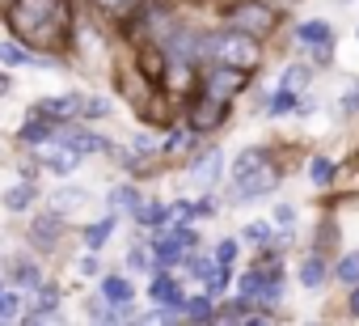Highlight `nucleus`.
<instances>
[{"label":"nucleus","instance_id":"473e14b6","mask_svg":"<svg viewBox=\"0 0 359 326\" xmlns=\"http://www.w3.org/2000/svg\"><path fill=\"white\" fill-rule=\"evenodd\" d=\"M220 318H224V322H237V318H245V301H241V305H229Z\"/></svg>","mask_w":359,"mask_h":326},{"label":"nucleus","instance_id":"cd10ccee","mask_svg":"<svg viewBox=\"0 0 359 326\" xmlns=\"http://www.w3.org/2000/svg\"><path fill=\"white\" fill-rule=\"evenodd\" d=\"M114 204H118V208H135V204H140V195H135L131 187H118V191H114Z\"/></svg>","mask_w":359,"mask_h":326},{"label":"nucleus","instance_id":"393cba45","mask_svg":"<svg viewBox=\"0 0 359 326\" xmlns=\"http://www.w3.org/2000/svg\"><path fill=\"white\" fill-rule=\"evenodd\" d=\"M51 136H55V131H51V127H43V123H39V127L30 123V127L22 131V140H26V144H43V140H51Z\"/></svg>","mask_w":359,"mask_h":326},{"label":"nucleus","instance_id":"dca6fc26","mask_svg":"<svg viewBox=\"0 0 359 326\" xmlns=\"http://www.w3.org/2000/svg\"><path fill=\"white\" fill-rule=\"evenodd\" d=\"M334 275H338L342 284H359V250H355V254H342L338 267H334Z\"/></svg>","mask_w":359,"mask_h":326},{"label":"nucleus","instance_id":"b1692460","mask_svg":"<svg viewBox=\"0 0 359 326\" xmlns=\"http://www.w3.org/2000/svg\"><path fill=\"white\" fill-rule=\"evenodd\" d=\"M51 229H55V221H39V225H34V242H43V250L55 246V233H51Z\"/></svg>","mask_w":359,"mask_h":326},{"label":"nucleus","instance_id":"c9c22d12","mask_svg":"<svg viewBox=\"0 0 359 326\" xmlns=\"http://www.w3.org/2000/svg\"><path fill=\"white\" fill-rule=\"evenodd\" d=\"M102 5H118V0H102Z\"/></svg>","mask_w":359,"mask_h":326},{"label":"nucleus","instance_id":"f3484780","mask_svg":"<svg viewBox=\"0 0 359 326\" xmlns=\"http://www.w3.org/2000/svg\"><path fill=\"white\" fill-rule=\"evenodd\" d=\"M85 200H89V195H85L81 187H64V191L55 195V208H60V212H76V208H81Z\"/></svg>","mask_w":359,"mask_h":326},{"label":"nucleus","instance_id":"0eeeda50","mask_svg":"<svg viewBox=\"0 0 359 326\" xmlns=\"http://www.w3.org/2000/svg\"><path fill=\"white\" fill-rule=\"evenodd\" d=\"M55 140H60V144H68L72 152H102V148H110V140L89 136V131H55Z\"/></svg>","mask_w":359,"mask_h":326},{"label":"nucleus","instance_id":"c85d7f7f","mask_svg":"<svg viewBox=\"0 0 359 326\" xmlns=\"http://www.w3.org/2000/svg\"><path fill=\"white\" fill-rule=\"evenodd\" d=\"M13 275H18L22 284H39V271H34L30 263H18V267H13Z\"/></svg>","mask_w":359,"mask_h":326},{"label":"nucleus","instance_id":"bb28decb","mask_svg":"<svg viewBox=\"0 0 359 326\" xmlns=\"http://www.w3.org/2000/svg\"><path fill=\"white\" fill-rule=\"evenodd\" d=\"M313 178H317V183H330V178H334V161L313 157Z\"/></svg>","mask_w":359,"mask_h":326},{"label":"nucleus","instance_id":"9b49d317","mask_svg":"<svg viewBox=\"0 0 359 326\" xmlns=\"http://www.w3.org/2000/svg\"><path fill=\"white\" fill-rule=\"evenodd\" d=\"M85 102L81 98H51V102H39V115H51V119H68V115H81Z\"/></svg>","mask_w":359,"mask_h":326},{"label":"nucleus","instance_id":"6ab92c4d","mask_svg":"<svg viewBox=\"0 0 359 326\" xmlns=\"http://www.w3.org/2000/svg\"><path fill=\"white\" fill-rule=\"evenodd\" d=\"M182 309L195 318V322H203V318H212V301L208 296H191V301H182Z\"/></svg>","mask_w":359,"mask_h":326},{"label":"nucleus","instance_id":"5701e85b","mask_svg":"<svg viewBox=\"0 0 359 326\" xmlns=\"http://www.w3.org/2000/svg\"><path fill=\"white\" fill-rule=\"evenodd\" d=\"M51 313H55V292H51V288H47V292H43V296H39V301H34V313H30V318H34V322H39V318H51Z\"/></svg>","mask_w":359,"mask_h":326},{"label":"nucleus","instance_id":"f257e3e1","mask_svg":"<svg viewBox=\"0 0 359 326\" xmlns=\"http://www.w3.org/2000/svg\"><path fill=\"white\" fill-rule=\"evenodd\" d=\"M233 183H237V195L241 200H258L266 191H275L279 183V170L271 166V157L262 148H245L237 157V166H233Z\"/></svg>","mask_w":359,"mask_h":326},{"label":"nucleus","instance_id":"f704fd0d","mask_svg":"<svg viewBox=\"0 0 359 326\" xmlns=\"http://www.w3.org/2000/svg\"><path fill=\"white\" fill-rule=\"evenodd\" d=\"M351 313L359 318V288H355V296H351Z\"/></svg>","mask_w":359,"mask_h":326},{"label":"nucleus","instance_id":"aec40b11","mask_svg":"<svg viewBox=\"0 0 359 326\" xmlns=\"http://www.w3.org/2000/svg\"><path fill=\"white\" fill-rule=\"evenodd\" d=\"M292 106H296V93H292V89H279V93L271 98V106H266V110H271V115H287Z\"/></svg>","mask_w":359,"mask_h":326},{"label":"nucleus","instance_id":"2f4dec72","mask_svg":"<svg viewBox=\"0 0 359 326\" xmlns=\"http://www.w3.org/2000/svg\"><path fill=\"white\" fill-rule=\"evenodd\" d=\"M216 259H220V263H233V259H237V242H220Z\"/></svg>","mask_w":359,"mask_h":326},{"label":"nucleus","instance_id":"20e7f679","mask_svg":"<svg viewBox=\"0 0 359 326\" xmlns=\"http://www.w3.org/2000/svg\"><path fill=\"white\" fill-rule=\"evenodd\" d=\"M279 284H283L279 267L250 271V275L241 280V296H245V301H279Z\"/></svg>","mask_w":359,"mask_h":326},{"label":"nucleus","instance_id":"412c9836","mask_svg":"<svg viewBox=\"0 0 359 326\" xmlns=\"http://www.w3.org/2000/svg\"><path fill=\"white\" fill-rule=\"evenodd\" d=\"M0 64H34L22 47H13V43H0Z\"/></svg>","mask_w":359,"mask_h":326},{"label":"nucleus","instance_id":"1a4fd4ad","mask_svg":"<svg viewBox=\"0 0 359 326\" xmlns=\"http://www.w3.org/2000/svg\"><path fill=\"white\" fill-rule=\"evenodd\" d=\"M233 22L241 26V30H271V9H262V5H241L237 13H233Z\"/></svg>","mask_w":359,"mask_h":326},{"label":"nucleus","instance_id":"4468645a","mask_svg":"<svg viewBox=\"0 0 359 326\" xmlns=\"http://www.w3.org/2000/svg\"><path fill=\"white\" fill-rule=\"evenodd\" d=\"M321 280H325V263H321L317 254H309V259L300 263V284H304V288H317Z\"/></svg>","mask_w":359,"mask_h":326},{"label":"nucleus","instance_id":"7ed1b4c3","mask_svg":"<svg viewBox=\"0 0 359 326\" xmlns=\"http://www.w3.org/2000/svg\"><path fill=\"white\" fill-rule=\"evenodd\" d=\"M60 0H18L13 26L26 34H55L60 30Z\"/></svg>","mask_w":359,"mask_h":326},{"label":"nucleus","instance_id":"a878e982","mask_svg":"<svg viewBox=\"0 0 359 326\" xmlns=\"http://www.w3.org/2000/svg\"><path fill=\"white\" fill-rule=\"evenodd\" d=\"M245 242L266 246V242H271V225H262V221H258V225H250V229H245Z\"/></svg>","mask_w":359,"mask_h":326},{"label":"nucleus","instance_id":"39448f33","mask_svg":"<svg viewBox=\"0 0 359 326\" xmlns=\"http://www.w3.org/2000/svg\"><path fill=\"white\" fill-rule=\"evenodd\" d=\"M241 81H245V68H224V64H216V68L208 72V98H224V93L241 89Z\"/></svg>","mask_w":359,"mask_h":326},{"label":"nucleus","instance_id":"9d476101","mask_svg":"<svg viewBox=\"0 0 359 326\" xmlns=\"http://www.w3.org/2000/svg\"><path fill=\"white\" fill-rule=\"evenodd\" d=\"M152 296L161 301V305H169V309H182V288H177V280H169V275H156V284H152Z\"/></svg>","mask_w":359,"mask_h":326},{"label":"nucleus","instance_id":"ddd939ff","mask_svg":"<svg viewBox=\"0 0 359 326\" xmlns=\"http://www.w3.org/2000/svg\"><path fill=\"white\" fill-rule=\"evenodd\" d=\"M114 233V216H106V221H93L89 229H85V246L89 250H97V246H106V237Z\"/></svg>","mask_w":359,"mask_h":326},{"label":"nucleus","instance_id":"f8f14e48","mask_svg":"<svg viewBox=\"0 0 359 326\" xmlns=\"http://www.w3.org/2000/svg\"><path fill=\"white\" fill-rule=\"evenodd\" d=\"M300 43L325 51V43H330V26H325V22H304V26H300Z\"/></svg>","mask_w":359,"mask_h":326},{"label":"nucleus","instance_id":"72a5a7b5","mask_svg":"<svg viewBox=\"0 0 359 326\" xmlns=\"http://www.w3.org/2000/svg\"><path fill=\"white\" fill-rule=\"evenodd\" d=\"M127 263H131V267H144V263H148V254H144V250H131V254H127Z\"/></svg>","mask_w":359,"mask_h":326},{"label":"nucleus","instance_id":"4be33fe9","mask_svg":"<svg viewBox=\"0 0 359 326\" xmlns=\"http://www.w3.org/2000/svg\"><path fill=\"white\" fill-rule=\"evenodd\" d=\"M135 221L156 225V221H165V208H156V204H135Z\"/></svg>","mask_w":359,"mask_h":326},{"label":"nucleus","instance_id":"2eb2a0df","mask_svg":"<svg viewBox=\"0 0 359 326\" xmlns=\"http://www.w3.org/2000/svg\"><path fill=\"white\" fill-rule=\"evenodd\" d=\"M102 296L114 301V305H123V301H131V284L118 280V275H110V280H102Z\"/></svg>","mask_w":359,"mask_h":326},{"label":"nucleus","instance_id":"423d86ee","mask_svg":"<svg viewBox=\"0 0 359 326\" xmlns=\"http://www.w3.org/2000/svg\"><path fill=\"white\" fill-rule=\"evenodd\" d=\"M76 157H81V152H72V148H68V144H60L55 136H51V140H43V161H47V166H51L55 174L76 170Z\"/></svg>","mask_w":359,"mask_h":326},{"label":"nucleus","instance_id":"7c9ffc66","mask_svg":"<svg viewBox=\"0 0 359 326\" xmlns=\"http://www.w3.org/2000/svg\"><path fill=\"white\" fill-rule=\"evenodd\" d=\"M304 81H309V72H304V68H292V72L283 77V89H296V85H304Z\"/></svg>","mask_w":359,"mask_h":326},{"label":"nucleus","instance_id":"c756f323","mask_svg":"<svg viewBox=\"0 0 359 326\" xmlns=\"http://www.w3.org/2000/svg\"><path fill=\"white\" fill-rule=\"evenodd\" d=\"M0 318H18V296H13V292L0 296Z\"/></svg>","mask_w":359,"mask_h":326},{"label":"nucleus","instance_id":"a211bd4d","mask_svg":"<svg viewBox=\"0 0 359 326\" xmlns=\"http://www.w3.org/2000/svg\"><path fill=\"white\" fill-rule=\"evenodd\" d=\"M30 200H34V187H30V183H18L13 191H5V204H9L13 212H22V208H26Z\"/></svg>","mask_w":359,"mask_h":326},{"label":"nucleus","instance_id":"f03ea898","mask_svg":"<svg viewBox=\"0 0 359 326\" xmlns=\"http://www.w3.org/2000/svg\"><path fill=\"white\" fill-rule=\"evenodd\" d=\"M208 51H212V60L216 64H224V68H254L258 64V43L254 39H245L241 30H229V34H216L212 43H203Z\"/></svg>","mask_w":359,"mask_h":326},{"label":"nucleus","instance_id":"6e6552de","mask_svg":"<svg viewBox=\"0 0 359 326\" xmlns=\"http://www.w3.org/2000/svg\"><path fill=\"white\" fill-rule=\"evenodd\" d=\"M191 178H195L199 187H216V183H220V152H216V148H208V157L195 161Z\"/></svg>","mask_w":359,"mask_h":326}]
</instances>
